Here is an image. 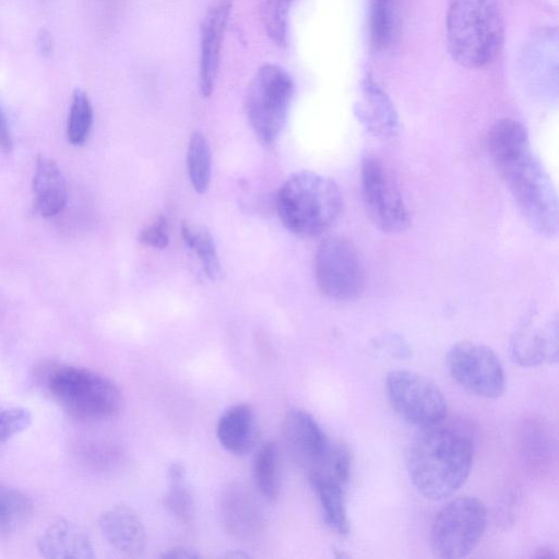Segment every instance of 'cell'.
<instances>
[{"label": "cell", "mask_w": 559, "mask_h": 559, "mask_svg": "<svg viewBox=\"0 0 559 559\" xmlns=\"http://www.w3.org/2000/svg\"><path fill=\"white\" fill-rule=\"evenodd\" d=\"M487 140L492 164L526 224L540 236L554 237L558 231L557 192L525 128L502 119L490 128Z\"/></svg>", "instance_id": "6da1fadb"}, {"label": "cell", "mask_w": 559, "mask_h": 559, "mask_svg": "<svg viewBox=\"0 0 559 559\" xmlns=\"http://www.w3.org/2000/svg\"><path fill=\"white\" fill-rule=\"evenodd\" d=\"M361 195L372 224L383 233L405 230L411 216L397 179L379 157L368 156L361 163Z\"/></svg>", "instance_id": "9c48e42d"}, {"label": "cell", "mask_w": 559, "mask_h": 559, "mask_svg": "<svg viewBox=\"0 0 559 559\" xmlns=\"http://www.w3.org/2000/svg\"><path fill=\"white\" fill-rule=\"evenodd\" d=\"M314 270L319 289L331 299H355L364 290V264L357 248L346 238L324 239L316 253Z\"/></svg>", "instance_id": "30bf717a"}, {"label": "cell", "mask_w": 559, "mask_h": 559, "mask_svg": "<svg viewBox=\"0 0 559 559\" xmlns=\"http://www.w3.org/2000/svg\"><path fill=\"white\" fill-rule=\"evenodd\" d=\"M216 437L229 453L245 455L259 438V426L254 411L248 404H236L227 408L216 425Z\"/></svg>", "instance_id": "ac0fdd59"}, {"label": "cell", "mask_w": 559, "mask_h": 559, "mask_svg": "<svg viewBox=\"0 0 559 559\" xmlns=\"http://www.w3.org/2000/svg\"><path fill=\"white\" fill-rule=\"evenodd\" d=\"M510 357L522 367L551 365L558 360V320H527L510 342Z\"/></svg>", "instance_id": "9a60e30c"}, {"label": "cell", "mask_w": 559, "mask_h": 559, "mask_svg": "<svg viewBox=\"0 0 559 559\" xmlns=\"http://www.w3.org/2000/svg\"><path fill=\"white\" fill-rule=\"evenodd\" d=\"M13 147V141L7 118L0 107V148L5 152H11Z\"/></svg>", "instance_id": "d6a6232c"}, {"label": "cell", "mask_w": 559, "mask_h": 559, "mask_svg": "<svg viewBox=\"0 0 559 559\" xmlns=\"http://www.w3.org/2000/svg\"><path fill=\"white\" fill-rule=\"evenodd\" d=\"M233 0H217L206 11L200 26L199 84L201 94H212L217 78L223 39Z\"/></svg>", "instance_id": "4fadbf2b"}, {"label": "cell", "mask_w": 559, "mask_h": 559, "mask_svg": "<svg viewBox=\"0 0 559 559\" xmlns=\"http://www.w3.org/2000/svg\"><path fill=\"white\" fill-rule=\"evenodd\" d=\"M535 558H554L556 557V554L552 549L547 547H542L536 550V554L534 555Z\"/></svg>", "instance_id": "d590c367"}, {"label": "cell", "mask_w": 559, "mask_h": 559, "mask_svg": "<svg viewBox=\"0 0 559 559\" xmlns=\"http://www.w3.org/2000/svg\"><path fill=\"white\" fill-rule=\"evenodd\" d=\"M93 123V108L85 92L75 90L72 95L68 122L67 136L73 145L83 144L91 131Z\"/></svg>", "instance_id": "83f0119b"}, {"label": "cell", "mask_w": 559, "mask_h": 559, "mask_svg": "<svg viewBox=\"0 0 559 559\" xmlns=\"http://www.w3.org/2000/svg\"><path fill=\"white\" fill-rule=\"evenodd\" d=\"M56 403L70 416L99 420L114 416L121 407L119 388L108 378L71 365L50 366L44 376Z\"/></svg>", "instance_id": "5b68a950"}, {"label": "cell", "mask_w": 559, "mask_h": 559, "mask_svg": "<svg viewBox=\"0 0 559 559\" xmlns=\"http://www.w3.org/2000/svg\"><path fill=\"white\" fill-rule=\"evenodd\" d=\"M487 525V509L477 498L457 497L438 513L430 533L432 552L438 558L456 559L471 554Z\"/></svg>", "instance_id": "52a82bcc"}, {"label": "cell", "mask_w": 559, "mask_h": 559, "mask_svg": "<svg viewBox=\"0 0 559 559\" xmlns=\"http://www.w3.org/2000/svg\"><path fill=\"white\" fill-rule=\"evenodd\" d=\"M32 421L28 409L11 406L0 407V442H4L25 430Z\"/></svg>", "instance_id": "f546056e"}, {"label": "cell", "mask_w": 559, "mask_h": 559, "mask_svg": "<svg viewBox=\"0 0 559 559\" xmlns=\"http://www.w3.org/2000/svg\"><path fill=\"white\" fill-rule=\"evenodd\" d=\"M167 481L165 506L178 521L192 527L195 515L194 499L181 463L176 462L169 466Z\"/></svg>", "instance_id": "603a6c76"}, {"label": "cell", "mask_w": 559, "mask_h": 559, "mask_svg": "<svg viewBox=\"0 0 559 559\" xmlns=\"http://www.w3.org/2000/svg\"><path fill=\"white\" fill-rule=\"evenodd\" d=\"M445 365L451 378L474 395L497 399L506 390L503 366L497 354L484 344L463 341L452 345Z\"/></svg>", "instance_id": "8fae6325"}, {"label": "cell", "mask_w": 559, "mask_h": 559, "mask_svg": "<svg viewBox=\"0 0 559 559\" xmlns=\"http://www.w3.org/2000/svg\"><path fill=\"white\" fill-rule=\"evenodd\" d=\"M221 510L226 531L237 540L251 543L263 534L265 521L262 510L245 485L233 483L225 488Z\"/></svg>", "instance_id": "5bb4252c"}, {"label": "cell", "mask_w": 559, "mask_h": 559, "mask_svg": "<svg viewBox=\"0 0 559 559\" xmlns=\"http://www.w3.org/2000/svg\"><path fill=\"white\" fill-rule=\"evenodd\" d=\"M34 503L17 488L0 483V531L11 533L23 527L32 518Z\"/></svg>", "instance_id": "cb8c5ba5"}, {"label": "cell", "mask_w": 559, "mask_h": 559, "mask_svg": "<svg viewBox=\"0 0 559 559\" xmlns=\"http://www.w3.org/2000/svg\"><path fill=\"white\" fill-rule=\"evenodd\" d=\"M40 556L49 559L94 558V547L88 535L70 520L59 519L41 533L37 540Z\"/></svg>", "instance_id": "e0dca14e"}, {"label": "cell", "mask_w": 559, "mask_h": 559, "mask_svg": "<svg viewBox=\"0 0 559 559\" xmlns=\"http://www.w3.org/2000/svg\"><path fill=\"white\" fill-rule=\"evenodd\" d=\"M281 433L288 454L309 476L325 469L334 443L310 413L300 408L288 411Z\"/></svg>", "instance_id": "7c38bea8"}, {"label": "cell", "mask_w": 559, "mask_h": 559, "mask_svg": "<svg viewBox=\"0 0 559 559\" xmlns=\"http://www.w3.org/2000/svg\"><path fill=\"white\" fill-rule=\"evenodd\" d=\"M343 209L342 192L329 177L299 171L292 175L276 197V211L293 234L312 238L326 231Z\"/></svg>", "instance_id": "277c9868"}, {"label": "cell", "mask_w": 559, "mask_h": 559, "mask_svg": "<svg viewBox=\"0 0 559 559\" xmlns=\"http://www.w3.org/2000/svg\"><path fill=\"white\" fill-rule=\"evenodd\" d=\"M535 440L531 437L527 444L524 443V455L530 459V464L540 466L544 463L546 455H548L549 442L546 441V433L539 430L538 427H534L532 430Z\"/></svg>", "instance_id": "1f68e13d"}, {"label": "cell", "mask_w": 559, "mask_h": 559, "mask_svg": "<svg viewBox=\"0 0 559 559\" xmlns=\"http://www.w3.org/2000/svg\"><path fill=\"white\" fill-rule=\"evenodd\" d=\"M187 168L189 179L198 193H204L211 181L212 155L206 138L194 132L188 144Z\"/></svg>", "instance_id": "484cf974"}, {"label": "cell", "mask_w": 559, "mask_h": 559, "mask_svg": "<svg viewBox=\"0 0 559 559\" xmlns=\"http://www.w3.org/2000/svg\"><path fill=\"white\" fill-rule=\"evenodd\" d=\"M294 94L288 72L274 63L261 66L252 76L246 95V111L255 134L272 143L280 135Z\"/></svg>", "instance_id": "8992f818"}, {"label": "cell", "mask_w": 559, "mask_h": 559, "mask_svg": "<svg viewBox=\"0 0 559 559\" xmlns=\"http://www.w3.org/2000/svg\"><path fill=\"white\" fill-rule=\"evenodd\" d=\"M294 0H259V12L266 35L277 46L288 37V13Z\"/></svg>", "instance_id": "4316f807"}, {"label": "cell", "mask_w": 559, "mask_h": 559, "mask_svg": "<svg viewBox=\"0 0 559 559\" xmlns=\"http://www.w3.org/2000/svg\"><path fill=\"white\" fill-rule=\"evenodd\" d=\"M37 45L43 56L48 57L52 51V39L50 34L46 29H41L38 33Z\"/></svg>", "instance_id": "e575fe53"}, {"label": "cell", "mask_w": 559, "mask_h": 559, "mask_svg": "<svg viewBox=\"0 0 559 559\" xmlns=\"http://www.w3.org/2000/svg\"><path fill=\"white\" fill-rule=\"evenodd\" d=\"M385 391L395 413L420 429L447 418L445 396L425 374L407 369L392 370L385 378Z\"/></svg>", "instance_id": "ba28073f"}, {"label": "cell", "mask_w": 559, "mask_h": 559, "mask_svg": "<svg viewBox=\"0 0 559 559\" xmlns=\"http://www.w3.org/2000/svg\"><path fill=\"white\" fill-rule=\"evenodd\" d=\"M139 240L143 245L163 249L169 242L168 222L164 215L155 216L143 226L139 234Z\"/></svg>", "instance_id": "4dcf8cb0"}, {"label": "cell", "mask_w": 559, "mask_h": 559, "mask_svg": "<svg viewBox=\"0 0 559 559\" xmlns=\"http://www.w3.org/2000/svg\"><path fill=\"white\" fill-rule=\"evenodd\" d=\"M474 441L466 428L445 419L421 428L407 452V471L424 497L440 500L453 495L467 479Z\"/></svg>", "instance_id": "7a4b0ae2"}, {"label": "cell", "mask_w": 559, "mask_h": 559, "mask_svg": "<svg viewBox=\"0 0 559 559\" xmlns=\"http://www.w3.org/2000/svg\"><path fill=\"white\" fill-rule=\"evenodd\" d=\"M309 480L325 524L335 534L346 536L350 527L345 502V485L323 474L310 475Z\"/></svg>", "instance_id": "ffe728a7"}, {"label": "cell", "mask_w": 559, "mask_h": 559, "mask_svg": "<svg viewBox=\"0 0 559 559\" xmlns=\"http://www.w3.org/2000/svg\"><path fill=\"white\" fill-rule=\"evenodd\" d=\"M181 236L185 243L199 257L206 276L214 281L219 278L222 275L221 263L210 231L203 226L183 222Z\"/></svg>", "instance_id": "d4e9b609"}, {"label": "cell", "mask_w": 559, "mask_h": 559, "mask_svg": "<svg viewBox=\"0 0 559 559\" xmlns=\"http://www.w3.org/2000/svg\"><path fill=\"white\" fill-rule=\"evenodd\" d=\"M503 40L504 22L497 0H450L447 41L459 64L469 69L489 64Z\"/></svg>", "instance_id": "3957f363"}, {"label": "cell", "mask_w": 559, "mask_h": 559, "mask_svg": "<svg viewBox=\"0 0 559 559\" xmlns=\"http://www.w3.org/2000/svg\"><path fill=\"white\" fill-rule=\"evenodd\" d=\"M364 103L358 107V116L364 126L377 138L388 140L397 133V118L385 94L368 84L364 92Z\"/></svg>", "instance_id": "44dd1931"}, {"label": "cell", "mask_w": 559, "mask_h": 559, "mask_svg": "<svg viewBox=\"0 0 559 559\" xmlns=\"http://www.w3.org/2000/svg\"><path fill=\"white\" fill-rule=\"evenodd\" d=\"M253 481L260 495L275 502L281 492V452L278 445L269 441L262 444L253 460Z\"/></svg>", "instance_id": "7402d4cb"}, {"label": "cell", "mask_w": 559, "mask_h": 559, "mask_svg": "<svg viewBox=\"0 0 559 559\" xmlns=\"http://www.w3.org/2000/svg\"><path fill=\"white\" fill-rule=\"evenodd\" d=\"M160 557L167 558V559H169V558L188 559V558H198L200 556L194 549L179 546V547H174V548L166 550L163 555H160Z\"/></svg>", "instance_id": "836d02e7"}, {"label": "cell", "mask_w": 559, "mask_h": 559, "mask_svg": "<svg viewBox=\"0 0 559 559\" xmlns=\"http://www.w3.org/2000/svg\"><path fill=\"white\" fill-rule=\"evenodd\" d=\"M32 189L37 212L44 217L60 213L67 203V186L58 164L38 156Z\"/></svg>", "instance_id": "d6986e66"}, {"label": "cell", "mask_w": 559, "mask_h": 559, "mask_svg": "<svg viewBox=\"0 0 559 559\" xmlns=\"http://www.w3.org/2000/svg\"><path fill=\"white\" fill-rule=\"evenodd\" d=\"M99 527L106 542L118 552L140 556L145 548V530L139 515L129 507L116 506L106 510L99 519Z\"/></svg>", "instance_id": "2e32d148"}, {"label": "cell", "mask_w": 559, "mask_h": 559, "mask_svg": "<svg viewBox=\"0 0 559 559\" xmlns=\"http://www.w3.org/2000/svg\"><path fill=\"white\" fill-rule=\"evenodd\" d=\"M395 25L393 0H372L370 15V37L374 48L383 49L390 45Z\"/></svg>", "instance_id": "f1b7e54d"}]
</instances>
